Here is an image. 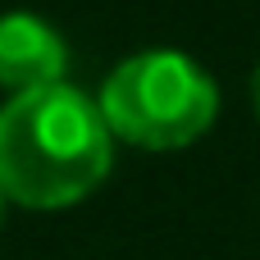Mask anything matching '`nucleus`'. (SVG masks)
Returning <instances> with one entry per match:
<instances>
[{"instance_id": "3", "label": "nucleus", "mask_w": 260, "mask_h": 260, "mask_svg": "<svg viewBox=\"0 0 260 260\" xmlns=\"http://www.w3.org/2000/svg\"><path fill=\"white\" fill-rule=\"evenodd\" d=\"M69 46L37 14H0V87L23 96L64 82Z\"/></svg>"}, {"instance_id": "1", "label": "nucleus", "mask_w": 260, "mask_h": 260, "mask_svg": "<svg viewBox=\"0 0 260 260\" xmlns=\"http://www.w3.org/2000/svg\"><path fill=\"white\" fill-rule=\"evenodd\" d=\"M114 133L101 105L69 87H41L0 105V192L32 210L82 201L110 174Z\"/></svg>"}, {"instance_id": "2", "label": "nucleus", "mask_w": 260, "mask_h": 260, "mask_svg": "<svg viewBox=\"0 0 260 260\" xmlns=\"http://www.w3.org/2000/svg\"><path fill=\"white\" fill-rule=\"evenodd\" d=\"M96 105L119 142L146 151H178L215 123L219 87L183 50H142L114 64Z\"/></svg>"}, {"instance_id": "4", "label": "nucleus", "mask_w": 260, "mask_h": 260, "mask_svg": "<svg viewBox=\"0 0 260 260\" xmlns=\"http://www.w3.org/2000/svg\"><path fill=\"white\" fill-rule=\"evenodd\" d=\"M251 101H256V114H260V64H256V73H251Z\"/></svg>"}, {"instance_id": "5", "label": "nucleus", "mask_w": 260, "mask_h": 260, "mask_svg": "<svg viewBox=\"0 0 260 260\" xmlns=\"http://www.w3.org/2000/svg\"><path fill=\"white\" fill-rule=\"evenodd\" d=\"M0 215H5V192H0Z\"/></svg>"}]
</instances>
